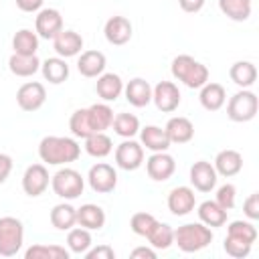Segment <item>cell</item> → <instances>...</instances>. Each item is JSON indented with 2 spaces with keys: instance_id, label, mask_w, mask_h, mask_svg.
<instances>
[{
  "instance_id": "obj_1",
  "label": "cell",
  "mask_w": 259,
  "mask_h": 259,
  "mask_svg": "<svg viewBox=\"0 0 259 259\" xmlns=\"http://www.w3.org/2000/svg\"><path fill=\"white\" fill-rule=\"evenodd\" d=\"M38 156L45 164H51V166L71 164L81 156V146L73 138L45 136L38 144Z\"/></svg>"
},
{
  "instance_id": "obj_2",
  "label": "cell",
  "mask_w": 259,
  "mask_h": 259,
  "mask_svg": "<svg viewBox=\"0 0 259 259\" xmlns=\"http://www.w3.org/2000/svg\"><path fill=\"white\" fill-rule=\"evenodd\" d=\"M170 71H172V77L174 79L182 81L190 89H200L208 81V69H206V65L198 63L190 55H178V57H174Z\"/></svg>"
},
{
  "instance_id": "obj_3",
  "label": "cell",
  "mask_w": 259,
  "mask_h": 259,
  "mask_svg": "<svg viewBox=\"0 0 259 259\" xmlns=\"http://www.w3.org/2000/svg\"><path fill=\"white\" fill-rule=\"evenodd\" d=\"M212 229L202 223H186L174 231V243L184 253H196L210 245L212 241Z\"/></svg>"
},
{
  "instance_id": "obj_4",
  "label": "cell",
  "mask_w": 259,
  "mask_h": 259,
  "mask_svg": "<svg viewBox=\"0 0 259 259\" xmlns=\"http://www.w3.org/2000/svg\"><path fill=\"white\" fill-rule=\"evenodd\" d=\"M51 188L59 198L75 200L77 196L83 194L85 180L81 172H77L75 168H61L51 176Z\"/></svg>"
},
{
  "instance_id": "obj_5",
  "label": "cell",
  "mask_w": 259,
  "mask_h": 259,
  "mask_svg": "<svg viewBox=\"0 0 259 259\" xmlns=\"http://www.w3.org/2000/svg\"><path fill=\"white\" fill-rule=\"evenodd\" d=\"M24 243V227L16 217H0V255L14 257Z\"/></svg>"
},
{
  "instance_id": "obj_6",
  "label": "cell",
  "mask_w": 259,
  "mask_h": 259,
  "mask_svg": "<svg viewBox=\"0 0 259 259\" xmlns=\"http://www.w3.org/2000/svg\"><path fill=\"white\" fill-rule=\"evenodd\" d=\"M257 109H259V99L249 89L237 91L227 103V115L231 121H237V123L251 121L257 115Z\"/></svg>"
},
{
  "instance_id": "obj_7",
  "label": "cell",
  "mask_w": 259,
  "mask_h": 259,
  "mask_svg": "<svg viewBox=\"0 0 259 259\" xmlns=\"http://www.w3.org/2000/svg\"><path fill=\"white\" fill-rule=\"evenodd\" d=\"M87 180H89V186L93 192L107 194L117 186V172L113 166H109L105 162H97L89 168Z\"/></svg>"
},
{
  "instance_id": "obj_8",
  "label": "cell",
  "mask_w": 259,
  "mask_h": 259,
  "mask_svg": "<svg viewBox=\"0 0 259 259\" xmlns=\"http://www.w3.org/2000/svg\"><path fill=\"white\" fill-rule=\"evenodd\" d=\"M47 101V89L38 81H28L18 87L16 91V103L22 111H36Z\"/></svg>"
},
{
  "instance_id": "obj_9",
  "label": "cell",
  "mask_w": 259,
  "mask_h": 259,
  "mask_svg": "<svg viewBox=\"0 0 259 259\" xmlns=\"http://www.w3.org/2000/svg\"><path fill=\"white\" fill-rule=\"evenodd\" d=\"M115 164L121 170H138L144 164V146L134 142L132 138L123 140L117 148H115Z\"/></svg>"
},
{
  "instance_id": "obj_10",
  "label": "cell",
  "mask_w": 259,
  "mask_h": 259,
  "mask_svg": "<svg viewBox=\"0 0 259 259\" xmlns=\"http://www.w3.org/2000/svg\"><path fill=\"white\" fill-rule=\"evenodd\" d=\"M63 30V16L57 8H40L34 18V32L40 38L53 40Z\"/></svg>"
},
{
  "instance_id": "obj_11",
  "label": "cell",
  "mask_w": 259,
  "mask_h": 259,
  "mask_svg": "<svg viewBox=\"0 0 259 259\" xmlns=\"http://www.w3.org/2000/svg\"><path fill=\"white\" fill-rule=\"evenodd\" d=\"M51 176L45 164H30L22 174V190L28 196H40L49 188Z\"/></svg>"
},
{
  "instance_id": "obj_12",
  "label": "cell",
  "mask_w": 259,
  "mask_h": 259,
  "mask_svg": "<svg viewBox=\"0 0 259 259\" xmlns=\"http://www.w3.org/2000/svg\"><path fill=\"white\" fill-rule=\"evenodd\" d=\"M152 101L162 113H172L180 105V91L176 83L172 81H160L156 87H152Z\"/></svg>"
},
{
  "instance_id": "obj_13",
  "label": "cell",
  "mask_w": 259,
  "mask_h": 259,
  "mask_svg": "<svg viewBox=\"0 0 259 259\" xmlns=\"http://www.w3.org/2000/svg\"><path fill=\"white\" fill-rule=\"evenodd\" d=\"M146 172L152 180L164 182L176 172V162L168 152H154L146 160Z\"/></svg>"
},
{
  "instance_id": "obj_14",
  "label": "cell",
  "mask_w": 259,
  "mask_h": 259,
  "mask_svg": "<svg viewBox=\"0 0 259 259\" xmlns=\"http://www.w3.org/2000/svg\"><path fill=\"white\" fill-rule=\"evenodd\" d=\"M217 178H219V174H217L214 166L206 160H198L190 166V184L198 192H210L217 186Z\"/></svg>"
},
{
  "instance_id": "obj_15",
  "label": "cell",
  "mask_w": 259,
  "mask_h": 259,
  "mask_svg": "<svg viewBox=\"0 0 259 259\" xmlns=\"http://www.w3.org/2000/svg\"><path fill=\"white\" fill-rule=\"evenodd\" d=\"M196 206V194L190 186H176L168 194V210L174 217H184Z\"/></svg>"
},
{
  "instance_id": "obj_16",
  "label": "cell",
  "mask_w": 259,
  "mask_h": 259,
  "mask_svg": "<svg viewBox=\"0 0 259 259\" xmlns=\"http://www.w3.org/2000/svg\"><path fill=\"white\" fill-rule=\"evenodd\" d=\"M132 30H134L132 22L125 16H111V18H107V22L103 26V34H105L107 42L115 45V47H121V45L130 42Z\"/></svg>"
},
{
  "instance_id": "obj_17",
  "label": "cell",
  "mask_w": 259,
  "mask_h": 259,
  "mask_svg": "<svg viewBox=\"0 0 259 259\" xmlns=\"http://www.w3.org/2000/svg\"><path fill=\"white\" fill-rule=\"evenodd\" d=\"M53 49L59 57L69 59V57H77L83 49V36L75 30H61L55 38H53Z\"/></svg>"
},
{
  "instance_id": "obj_18",
  "label": "cell",
  "mask_w": 259,
  "mask_h": 259,
  "mask_svg": "<svg viewBox=\"0 0 259 259\" xmlns=\"http://www.w3.org/2000/svg\"><path fill=\"white\" fill-rule=\"evenodd\" d=\"M105 65H107V59L101 51H83L79 61H77V71L83 77L93 79L105 71Z\"/></svg>"
},
{
  "instance_id": "obj_19",
  "label": "cell",
  "mask_w": 259,
  "mask_h": 259,
  "mask_svg": "<svg viewBox=\"0 0 259 259\" xmlns=\"http://www.w3.org/2000/svg\"><path fill=\"white\" fill-rule=\"evenodd\" d=\"M123 93L127 103L134 107H146L152 101V85L142 77L127 81V85H123Z\"/></svg>"
},
{
  "instance_id": "obj_20",
  "label": "cell",
  "mask_w": 259,
  "mask_h": 259,
  "mask_svg": "<svg viewBox=\"0 0 259 259\" xmlns=\"http://www.w3.org/2000/svg\"><path fill=\"white\" fill-rule=\"evenodd\" d=\"M164 130H166V136H168L170 144H188L194 138V125L184 115L170 117Z\"/></svg>"
},
{
  "instance_id": "obj_21",
  "label": "cell",
  "mask_w": 259,
  "mask_h": 259,
  "mask_svg": "<svg viewBox=\"0 0 259 259\" xmlns=\"http://www.w3.org/2000/svg\"><path fill=\"white\" fill-rule=\"evenodd\" d=\"M95 91L97 95L109 103V101H115L121 93H123V81L117 73H101L97 77V83H95Z\"/></svg>"
},
{
  "instance_id": "obj_22",
  "label": "cell",
  "mask_w": 259,
  "mask_h": 259,
  "mask_svg": "<svg viewBox=\"0 0 259 259\" xmlns=\"http://www.w3.org/2000/svg\"><path fill=\"white\" fill-rule=\"evenodd\" d=\"M217 174L225 176V178H231L235 174L241 172L243 168V156L237 152V150H221L212 162Z\"/></svg>"
},
{
  "instance_id": "obj_23",
  "label": "cell",
  "mask_w": 259,
  "mask_h": 259,
  "mask_svg": "<svg viewBox=\"0 0 259 259\" xmlns=\"http://www.w3.org/2000/svg\"><path fill=\"white\" fill-rule=\"evenodd\" d=\"M77 225L85 227L89 231H99L105 225V210L99 204H81L77 208Z\"/></svg>"
},
{
  "instance_id": "obj_24",
  "label": "cell",
  "mask_w": 259,
  "mask_h": 259,
  "mask_svg": "<svg viewBox=\"0 0 259 259\" xmlns=\"http://www.w3.org/2000/svg\"><path fill=\"white\" fill-rule=\"evenodd\" d=\"M198 99H200V105L206 111H219L227 101V91H225V87L221 83H208L206 81L200 87Z\"/></svg>"
},
{
  "instance_id": "obj_25",
  "label": "cell",
  "mask_w": 259,
  "mask_h": 259,
  "mask_svg": "<svg viewBox=\"0 0 259 259\" xmlns=\"http://www.w3.org/2000/svg\"><path fill=\"white\" fill-rule=\"evenodd\" d=\"M142 146H146L152 152H166L170 148V140L166 136V130L160 125H146L140 130Z\"/></svg>"
},
{
  "instance_id": "obj_26",
  "label": "cell",
  "mask_w": 259,
  "mask_h": 259,
  "mask_svg": "<svg viewBox=\"0 0 259 259\" xmlns=\"http://www.w3.org/2000/svg\"><path fill=\"white\" fill-rule=\"evenodd\" d=\"M8 69L16 77H32L36 71H40V61L36 55H16L8 59Z\"/></svg>"
},
{
  "instance_id": "obj_27",
  "label": "cell",
  "mask_w": 259,
  "mask_h": 259,
  "mask_svg": "<svg viewBox=\"0 0 259 259\" xmlns=\"http://www.w3.org/2000/svg\"><path fill=\"white\" fill-rule=\"evenodd\" d=\"M229 77L241 89H249L257 81V67L251 61H237L229 69Z\"/></svg>"
},
{
  "instance_id": "obj_28",
  "label": "cell",
  "mask_w": 259,
  "mask_h": 259,
  "mask_svg": "<svg viewBox=\"0 0 259 259\" xmlns=\"http://www.w3.org/2000/svg\"><path fill=\"white\" fill-rule=\"evenodd\" d=\"M40 73L49 83L59 85L69 79V65L63 57H51L45 63H40Z\"/></svg>"
},
{
  "instance_id": "obj_29",
  "label": "cell",
  "mask_w": 259,
  "mask_h": 259,
  "mask_svg": "<svg viewBox=\"0 0 259 259\" xmlns=\"http://www.w3.org/2000/svg\"><path fill=\"white\" fill-rule=\"evenodd\" d=\"M196 212H198L200 223L206 225V227H210V229L223 227V225L227 223V210H225L221 204H217L214 200H204V202H200Z\"/></svg>"
},
{
  "instance_id": "obj_30",
  "label": "cell",
  "mask_w": 259,
  "mask_h": 259,
  "mask_svg": "<svg viewBox=\"0 0 259 259\" xmlns=\"http://www.w3.org/2000/svg\"><path fill=\"white\" fill-rule=\"evenodd\" d=\"M51 225L57 231H69L77 225V208L69 202L55 204L51 210Z\"/></svg>"
},
{
  "instance_id": "obj_31",
  "label": "cell",
  "mask_w": 259,
  "mask_h": 259,
  "mask_svg": "<svg viewBox=\"0 0 259 259\" xmlns=\"http://www.w3.org/2000/svg\"><path fill=\"white\" fill-rule=\"evenodd\" d=\"M146 239L150 241V245H152L154 249H162V251H164V249H168V247L174 245V229H172L168 223L156 221V223L152 225V229L148 231Z\"/></svg>"
},
{
  "instance_id": "obj_32",
  "label": "cell",
  "mask_w": 259,
  "mask_h": 259,
  "mask_svg": "<svg viewBox=\"0 0 259 259\" xmlns=\"http://www.w3.org/2000/svg\"><path fill=\"white\" fill-rule=\"evenodd\" d=\"M12 49L16 55H36L38 51V34L30 28H20L12 36Z\"/></svg>"
},
{
  "instance_id": "obj_33",
  "label": "cell",
  "mask_w": 259,
  "mask_h": 259,
  "mask_svg": "<svg viewBox=\"0 0 259 259\" xmlns=\"http://www.w3.org/2000/svg\"><path fill=\"white\" fill-rule=\"evenodd\" d=\"M113 150V142L105 132H95L89 138H85V152L93 158H105Z\"/></svg>"
},
{
  "instance_id": "obj_34",
  "label": "cell",
  "mask_w": 259,
  "mask_h": 259,
  "mask_svg": "<svg viewBox=\"0 0 259 259\" xmlns=\"http://www.w3.org/2000/svg\"><path fill=\"white\" fill-rule=\"evenodd\" d=\"M69 130H71V134H73L75 138H81V140H85V138H89L91 134H95L87 107H83V109H75V111L71 113Z\"/></svg>"
},
{
  "instance_id": "obj_35",
  "label": "cell",
  "mask_w": 259,
  "mask_h": 259,
  "mask_svg": "<svg viewBox=\"0 0 259 259\" xmlns=\"http://www.w3.org/2000/svg\"><path fill=\"white\" fill-rule=\"evenodd\" d=\"M219 8L227 18H231L235 22H243L251 16L249 0H219Z\"/></svg>"
},
{
  "instance_id": "obj_36",
  "label": "cell",
  "mask_w": 259,
  "mask_h": 259,
  "mask_svg": "<svg viewBox=\"0 0 259 259\" xmlns=\"http://www.w3.org/2000/svg\"><path fill=\"white\" fill-rule=\"evenodd\" d=\"M111 127L113 132L119 136V138H134L138 132H140V119L134 115V113H117L113 115V121H111Z\"/></svg>"
},
{
  "instance_id": "obj_37",
  "label": "cell",
  "mask_w": 259,
  "mask_h": 259,
  "mask_svg": "<svg viewBox=\"0 0 259 259\" xmlns=\"http://www.w3.org/2000/svg\"><path fill=\"white\" fill-rule=\"evenodd\" d=\"M87 111H89V117H91V123H93L95 132H105L107 127H111L113 109L107 103H93V105L87 107Z\"/></svg>"
},
{
  "instance_id": "obj_38",
  "label": "cell",
  "mask_w": 259,
  "mask_h": 259,
  "mask_svg": "<svg viewBox=\"0 0 259 259\" xmlns=\"http://www.w3.org/2000/svg\"><path fill=\"white\" fill-rule=\"evenodd\" d=\"M91 233L89 229L85 227H73L69 229V235H67V247L71 253H77V255H83L89 247H91Z\"/></svg>"
},
{
  "instance_id": "obj_39",
  "label": "cell",
  "mask_w": 259,
  "mask_h": 259,
  "mask_svg": "<svg viewBox=\"0 0 259 259\" xmlns=\"http://www.w3.org/2000/svg\"><path fill=\"white\" fill-rule=\"evenodd\" d=\"M26 259H69V251L61 245H32L24 253Z\"/></svg>"
},
{
  "instance_id": "obj_40",
  "label": "cell",
  "mask_w": 259,
  "mask_h": 259,
  "mask_svg": "<svg viewBox=\"0 0 259 259\" xmlns=\"http://www.w3.org/2000/svg\"><path fill=\"white\" fill-rule=\"evenodd\" d=\"M227 235H229V237L243 239V241H247V243H251V245L257 241V229H255V225L249 223V221H233V223H229Z\"/></svg>"
},
{
  "instance_id": "obj_41",
  "label": "cell",
  "mask_w": 259,
  "mask_h": 259,
  "mask_svg": "<svg viewBox=\"0 0 259 259\" xmlns=\"http://www.w3.org/2000/svg\"><path fill=\"white\" fill-rule=\"evenodd\" d=\"M154 223H156V217L150 214V212H136V214H132V219H130L132 231H134L136 235H140V237H146Z\"/></svg>"
},
{
  "instance_id": "obj_42",
  "label": "cell",
  "mask_w": 259,
  "mask_h": 259,
  "mask_svg": "<svg viewBox=\"0 0 259 259\" xmlns=\"http://www.w3.org/2000/svg\"><path fill=\"white\" fill-rule=\"evenodd\" d=\"M223 247H225L227 255H231V257H235V259H243V257L249 255V251H251L253 245L247 243V241H243V239H237V237H229V235H227Z\"/></svg>"
},
{
  "instance_id": "obj_43",
  "label": "cell",
  "mask_w": 259,
  "mask_h": 259,
  "mask_svg": "<svg viewBox=\"0 0 259 259\" xmlns=\"http://www.w3.org/2000/svg\"><path fill=\"white\" fill-rule=\"evenodd\" d=\"M214 202L221 204V206L229 212L231 208H235V202H237V188H235L233 184H223V186H219Z\"/></svg>"
},
{
  "instance_id": "obj_44",
  "label": "cell",
  "mask_w": 259,
  "mask_h": 259,
  "mask_svg": "<svg viewBox=\"0 0 259 259\" xmlns=\"http://www.w3.org/2000/svg\"><path fill=\"white\" fill-rule=\"evenodd\" d=\"M243 212L251 221L259 219V192H253V194L247 196V200L243 202Z\"/></svg>"
},
{
  "instance_id": "obj_45",
  "label": "cell",
  "mask_w": 259,
  "mask_h": 259,
  "mask_svg": "<svg viewBox=\"0 0 259 259\" xmlns=\"http://www.w3.org/2000/svg\"><path fill=\"white\" fill-rule=\"evenodd\" d=\"M87 259H113L115 257V251L109 247V245H97V247H89L85 253H83Z\"/></svg>"
},
{
  "instance_id": "obj_46",
  "label": "cell",
  "mask_w": 259,
  "mask_h": 259,
  "mask_svg": "<svg viewBox=\"0 0 259 259\" xmlns=\"http://www.w3.org/2000/svg\"><path fill=\"white\" fill-rule=\"evenodd\" d=\"M45 0H16V8L22 12H38Z\"/></svg>"
},
{
  "instance_id": "obj_47",
  "label": "cell",
  "mask_w": 259,
  "mask_h": 259,
  "mask_svg": "<svg viewBox=\"0 0 259 259\" xmlns=\"http://www.w3.org/2000/svg\"><path fill=\"white\" fill-rule=\"evenodd\" d=\"M12 172V158L8 154H2L0 152V184L6 182V178L10 176Z\"/></svg>"
},
{
  "instance_id": "obj_48",
  "label": "cell",
  "mask_w": 259,
  "mask_h": 259,
  "mask_svg": "<svg viewBox=\"0 0 259 259\" xmlns=\"http://www.w3.org/2000/svg\"><path fill=\"white\" fill-rule=\"evenodd\" d=\"M178 4H180V8H182L184 12H188V14H194V12L202 10V6H204V0H178Z\"/></svg>"
},
{
  "instance_id": "obj_49",
  "label": "cell",
  "mask_w": 259,
  "mask_h": 259,
  "mask_svg": "<svg viewBox=\"0 0 259 259\" xmlns=\"http://www.w3.org/2000/svg\"><path fill=\"white\" fill-rule=\"evenodd\" d=\"M132 257L138 259V257H144V259H156V251L150 249V247H136L132 251Z\"/></svg>"
},
{
  "instance_id": "obj_50",
  "label": "cell",
  "mask_w": 259,
  "mask_h": 259,
  "mask_svg": "<svg viewBox=\"0 0 259 259\" xmlns=\"http://www.w3.org/2000/svg\"><path fill=\"white\" fill-rule=\"evenodd\" d=\"M249 2H251V0H249Z\"/></svg>"
}]
</instances>
